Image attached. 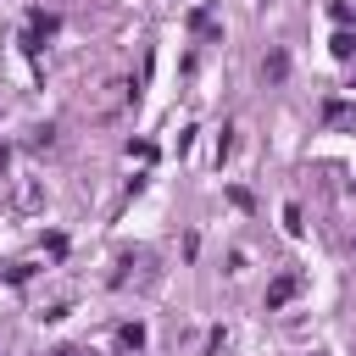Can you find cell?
<instances>
[{
    "instance_id": "cell-1",
    "label": "cell",
    "mask_w": 356,
    "mask_h": 356,
    "mask_svg": "<svg viewBox=\"0 0 356 356\" xmlns=\"http://www.w3.org/2000/svg\"><path fill=\"white\" fill-rule=\"evenodd\" d=\"M295 289H300V278H295V273H284V278H273V289H267V312H278V306H284V300H289Z\"/></svg>"
},
{
    "instance_id": "cell-2",
    "label": "cell",
    "mask_w": 356,
    "mask_h": 356,
    "mask_svg": "<svg viewBox=\"0 0 356 356\" xmlns=\"http://www.w3.org/2000/svg\"><path fill=\"white\" fill-rule=\"evenodd\" d=\"M284 72H289V56H284V50H273V56H267V78H273V83H278V78H284Z\"/></svg>"
}]
</instances>
